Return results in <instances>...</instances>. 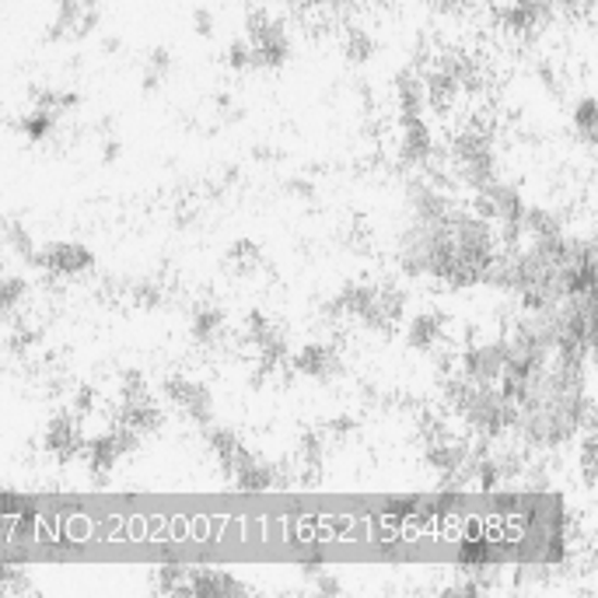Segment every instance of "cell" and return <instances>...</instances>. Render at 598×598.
Returning <instances> with one entry per match:
<instances>
[{
	"mask_svg": "<svg viewBox=\"0 0 598 598\" xmlns=\"http://www.w3.org/2000/svg\"><path fill=\"white\" fill-rule=\"evenodd\" d=\"M571 123L577 130V137L585 141L588 147L598 141V106H595V98H581V102L571 109Z\"/></svg>",
	"mask_w": 598,
	"mask_h": 598,
	"instance_id": "cell-28",
	"label": "cell"
},
{
	"mask_svg": "<svg viewBox=\"0 0 598 598\" xmlns=\"http://www.w3.org/2000/svg\"><path fill=\"white\" fill-rule=\"evenodd\" d=\"M399 123H403V133H399V161L410 164V169H420V164L435 155L430 126L424 115H413V120H399Z\"/></svg>",
	"mask_w": 598,
	"mask_h": 598,
	"instance_id": "cell-12",
	"label": "cell"
},
{
	"mask_svg": "<svg viewBox=\"0 0 598 598\" xmlns=\"http://www.w3.org/2000/svg\"><path fill=\"white\" fill-rule=\"evenodd\" d=\"M497 563H501V550H497L493 542L479 539V536H469L459 542V568L484 574L487 568H497Z\"/></svg>",
	"mask_w": 598,
	"mask_h": 598,
	"instance_id": "cell-23",
	"label": "cell"
},
{
	"mask_svg": "<svg viewBox=\"0 0 598 598\" xmlns=\"http://www.w3.org/2000/svg\"><path fill=\"white\" fill-rule=\"evenodd\" d=\"M284 190L291 193V196H297V199H315V186L308 179H288L284 182Z\"/></svg>",
	"mask_w": 598,
	"mask_h": 598,
	"instance_id": "cell-42",
	"label": "cell"
},
{
	"mask_svg": "<svg viewBox=\"0 0 598 598\" xmlns=\"http://www.w3.org/2000/svg\"><path fill=\"white\" fill-rule=\"evenodd\" d=\"M190 595L193 598H239V595H248V588L228 571L190 568Z\"/></svg>",
	"mask_w": 598,
	"mask_h": 598,
	"instance_id": "cell-13",
	"label": "cell"
},
{
	"mask_svg": "<svg viewBox=\"0 0 598 598\" xmlns=\"http://www.w3.org/2000/svg\"><path fill=\"white\" fill-rule=\"evenodd\" d=\"M557 19V4L553 0H508L497 14V22L514 39H536Z\"/></svg>",
	"mask_w": 598,
	"mask_h": 598,
	"instance_id": "cell-4",
	"label": "cell"
},
{
	"mask_svg": "<svg viewBox=\"0 0 598 598\" xmlns=\"http://www.w3.org/2000/svg\"><path fill=\"white\" fill-rule=\"evenodd\" d=\"M354 427H357V424H354L351 417H340V420H332V424H329V430H337V435H351Z\"/></svg>",
	"mask_w": 598,
	"mask_h": 598,
	"instance_id": "cell-43",
	"label": "cell"
},
{
	"mask_svg": "<svg viewBox=\"0 0 598 598\" xmlns=\"http://www.w3.org/2000/svg\"><path fill=\"white\" fill-rule=\"evenodd\" d=\"M245 39L253 46V71H280L291 60V36L270 11H248Z\"/></svg>",
	"mask_w": 598,
	"mask_h": 598,
	"instance_id": "cell-2",
	"label": "cell"
},
{
	"mask_svg": "<svg viewBox=\"0 0 598 598\" xmlns=\"http://www.w3.org/2000/svg\"><path fill=\"white\" fill-rule=\"evenodd\" d=\"M95 406V389L91 386H81L77 395H74V410H77V417H85V413H91Z\"/></svg>",
	"mask_w": 598,
	"mask_h": 598,
	"instance_id": "cell-41",
	"label": "cell"
},
{
	"mask_svg": "<svg viewBox=\"0 0 598 598\" xmlns=\"http://www.w3.org/2000/svg\"><path fill=\"white\" fill-rule=\"evenodd\" d=\"M120 151H123V147L115 144V141H109V144L102 147V158H106V161H115V158H120Z\"/></svg>",
	"mask_w": 598,
	"mask_h": 598,
	"instance_id": "cell-44",
	"label": "cell"
},
{
	"mask_svg": "<svg viewBox=\"0 0 598 598\" xmlns=\"http://www.w3.org/2000/svg\"><path fill=\"white\" fill-rule=\"evenodd\" d=\"M395 102H399V120H413V115L427 112V98H424V74L406 66V71L395 74Z\"/></svg>",
	"mask_w": 598,
	"mask_h": 598,
	"instance_id": "cell-18",
	"label": "cell"
},
{
	"mask_svg": "<svg viewBox=\"0 0 598 598\" xmlns=\"http://www.w3.org/2000/svg\"><path fill=\"white\" fill-rule=\"evenodd\" d=\"M137 435H158L164 427V410L158 406V399L147 389V381L141 371H123L120 378V420Z\"/></svg>",
	"mask_w": 598,
	"mask_h": 598,
	"instance_id": "cell-3",
	"label": "cell"
},
{
	"mask_svg": "<svg viewBox=\"0 0 598 598\" xmlns=\"http://www.w3.org/2000/svg\"><path fill=\"white\" fill-rule=\"evenodd\" d=\"M98 25V0H57V14L49 22V42H77L88 39Z\"/></svg>",
	"mask_w": 598,
	"mask_h": 598,
	"instance_id": "cell-5",
	"label": "cell"
},
{
	"mask_svg": "<svg viewBox=\"0 0 598 598\" xmlns=\"http://www.w3.org/2000/svg\"><path fill=\"white\" fill-rule=\"evenodd\" d=\"M266 266V256H263V248L256 242H248V239H239L235 245L224 253V270L231 277H253L259 273Z\"/></svg>",
	"mask_w": 598,
	"mask_h": 598,
	"instance_id": "cell-22",
	"label": "cell"
},
{
	"mask_svg": "<svg viewBox=\"0 0 598 598\" xmlns=\"http://www.w3.org/2000/svg\"><path fill=\"white\" fill-rule=\"evenodd\" d=\"M459 95H462V85L444 71L441 63L435 66H427L424 71V98H427V109H435V112H448L455 102H459Z\"/></svg>",
	"mask_w": 598,
	"mask_h": 598,
	"instance_id": "cell-17",
	"label": "cell"
},
{
	"mask_svg": "<svg viewBox=\"0 0 598 598\" xmlns=\"http://www.w3.org/2000/svg\"><path fill=\"white\" fill-rule=\"evenodd\" d=\"M522 231H528V239L539 242V245H560V242H568V235H563V224L557 221V213L542 210V207H525Z\"/></svg>",
	"mask_w": 598,
	"mask_h": 598,
	"instance_id": "cell-21",
	"label": "cell"
},
{
	"mask_svg": "<svg viewBox=\"0 0 598 598\" xmlns=\"http://www.w3.org/2000/svg\"><path fill=\"white\" fill-rule=\"evenodd\" d=\"M190 332L199 346H218L228 337V315L218 305H199L193 312V322Z\"/></svg>",
	"mask_w": 598,
	"mask_h": 598,
	"instance_id": "cell-19",
	"label": "cell"
},
{
	"mask_svg": "<svg viewBox=\"0 0 598 598\" xmlns=\"http://www.w3.org/2000/svg\"><path fill=\"white\" fill-rule=\"evenodd\" d=\"M81 444H85V430H81V417L77 413H57L53 420L46 424V435H42V448L57 462H71L81 455Z\"/></svg>",
	"mask_w": 598,
	"mask_h": 598,
	"instance_id": "cell-9",
	"label": "cell"
},
{
	"mask_svg": "<svg viewBox=\"0 0 598 598\" xmlns=\"http://www.w3.org/2000/svg\"><path fill=\"white\" fill-rule=\"evenodd\" d=\"M28 591H36L28 571L14 568V563H0V595H28Z\"/></svg>",
	"mask_w": 598,
	"mask_h": 598,
	"instance_id": "cell-30",
	"label": "cell"
},
{
	"mask_svg": "<svg viewBox=\"0 0 598 598\" xmlns=\"http://www.w3.org/2000/svg\"><path fill=\"white\" fill-rule=\"evenodd\" d=\"M161 389H164V395H169V403H175L190 420H196V424H210L213 420V392L204 386V381L169 375Z\"/></svg>",
	"mask_w": 598,
	"mask_h": 598,
	"instance_id": "cell-6",
	"label": "cell"
},
{
	"mask_svg": "<svg viewBox=\"0 0 598 598\" xmlns=\"http://www.w3.org/2000/svg\"><path fill=\"white\" fill-rule=\"evenodd\" d=\"M126 297H133L141 308H158L164 302V291L158 280L141 277V280H126Z\"/></svg>",
	"mask_w": 598,
	"mask_h": 598,
	"instance_id": "cell-29",
	"label": "cell"
},
{
	"mask_svg": "<svg viewBox=\"0 0 598 598\" xmlns=\"http://www.w3.org/2000/svg\"><path fill=\"white\" fill-rule=\"evenodd\" d=\"M204 438H207V444H210V452L218 455V462H221V469L231 476V473H239L245 462H253L256 459V452L248 448L235 430L231 427H213V424H204Z\"/></svg>",
	"mask_w": 598,
	"mask_h": 598,
	"instance_id": "cell-11",
	"label": "cell"
},
{
	"mask_svg": "<svg viewBox=\"0 0 598 598\" xmlns=\"http://www.w3.org/2000/svg\"><path fill=\"white\" fill-rule=\"evenodd\" d=\"M444 312L438 308H427L420 315H413L410 326H406V346L410 351H417V354H435L438 351V343L444 337Z\"/></svg>",
	"mask_w": 598,
	"mask_h": 598,
	"instance_id": "cell-14",
	"label": "cell"
},
{
	"mask_svg": "<svg viewBox=\"0 0 598 598\" xmlns=\"http://www.w3.org/2000/svg\"><path fill=\"white\" fill-rule=\"evenodd\" d=\"M28 302V280L25 277H0V322H14Z\"/></svg>",
	"mask_w": 598,
	"mask_h": 598,
	"instance_id": "cell-24",
	"label": "cell"
},
{
	"mask_svg": "<svg viewBox=\"0 0 598 598\" xmlns=\"http://www.w3.org/2000/svg\"><path fill=\"white\" fill-rule=\"evenodd\" d=\"M424 4L441 14V19H455V14H465V8L473 4V0H424Z\"/></svg>",
	"mask_w": 598,
	"mask_h": 598,
	"instance_id": "cell-35",
	"label": "cell"
},
{
	"mask_svg": "<svg viewBox=\"0 0 598 598\" xmlns=\"http://www.w3.org/2000/svg\"><path fill=\"white\" fill-rule=\"evenodd\" d=\"M228 66L231 71H253V46H248V39H235L228 46Z\"/></svg>",
	"mask_w": 598,
	"mask_h": 598,
	"instance_id": "cell-33",
	"label": "cell"
},
{
	"mask_svg": "<svg viewBox=\"0 0 598 598\" xmlns=\"http://www.w3.org/2000/svg\"><path fill=\"white\" fill-rule=\"evenodd\" d=\"M504 357H508L504 340L479 343V346H469V351L459 357V371L469 381H476V386H497V378H501V371H504Z\"/></svg>",
	"mask_w": 598,
	"mask_h": 598,
	"instance_id": "cell-8",
	"label": "cell"
},
{
	"mask_svg": "<svg viewBox=\"0 0 598 598\" xmlns=\"http://www.w3.org/2000/svg\"><path fill=\"white\" fill-rule=\"evenodd\" d=\"M553 4H557V11H563L574 22H588L591 11H595V0H553Z\"/></svg>",
	"mask_w": 598,
	"mask_h": 598,
	"instance_id": "cell-34",
	"label": "cell"
},
{
	"mask_svg": "<svg viewBox=\"0 0 598 598\" xmlns=\"http://www.w3.org/2000/svg\"><path fill=\"white\" fill-rule=\"evenodd\" d=\"M81 455L88 462V473L98 476V484H106V476L115 469V462L123 459V448L115 441V430H106V435H98V438H85Z\"/></svg>",
	"mask_w": 598,
	"mask_h": 598,
	"instance_id": "cell-15",
	"label": "cell"
},
{
	"mask_svg": "<svg viewBox=\"0 0 598 598\" xmlns=\"http://www.w3.org/2000/svg\"><path fill=\"white\" fill-rule=\"evenodd\" d=\"M28 263H36V266H42V270L57 273V277H81L95 266V253L81 242H53L49 248H42V253L36 248Z\"/></svg>",
	"mask_w": 598,
	"mask_h": 598,
	"instance_id": "cell-7",
	"label": "cell"
},
{
	"mask_svg": "<svg viewBox=\"0 0 598 598\" xmlns=\"http://www.w3.org/2000/svg\"><path fill=\"white\" fill-rule=\"evenodd\" d=\"M581 473H585V484L595 487V435H588L581 444Z\"/></svg>",
	"mask_w": 598,
	"mask_h": 598,
	"instance_id": "cell-37",
	"label": "cell"
},
{
	"mask_svg": "<svg viewBox=\"0 0 598 598\" xmlns=\"http://www.w3.org/2000/svg\"><path fill=\"white\" fill-rule=\"evenodd\" d=\"M231 484H235L239 493H266L284 487V476H280V465L263 462L259 455L253 462H245L239 473H231Z\"/></svg>",
	"mask_w": 598,
	"mask_h": 598,
	"instance_id": "cell-16",
	"label": "cell"
},
{
	"mask_svg": "<svg viewBox=\"0 0 598 598\" xmlns=\"http://www.w3.org/2000/svg\"><path fill=\"white\" fill-rule=\"evenodd\" d=\"M312 577H315V588H319V595H340V591H343V585H340V581L332 577V574H326L322 568L315 571Z\"/></svg>",
	"mask_w": 598,
	"mask_h": 598,
	"instance_id": "cell-39",
	"label": "cell"
},
{
	"mask_svg": "<svg viewBox=\"0 0 598 598\" xmlns=\"http://www.w3.org/2000/svg\"><path fill=\"white\" fill-rule=\"evenodd\" d=\"M155 591L190 595V568H182V563H161V568L155 571Z\"/></svg>",
	"mask_w": 598,
	"mask_h": 598,
	"instance_id": "cell-27",
	"label": "cell"
},
{
	"mask_svg": "<svg viewBox=\"0 0 598 598\" xmlns=\"http://www.w3.org/2000/svg\"><path fill=\"white\" fill-rule=\"evenodd\" d=\"M459 417L476 438L493 441V438L511 435V430H518L522 410L497 386H473V392L465 395V403L459 406Z\"/></svg>",
	"mask_w": 598,
	"mask_h": 598,
	"instance_id": "cell-1",
	"label": "cell"
},
{
	"mask_svg": "<svg viewBox=\"0 0 598 598\" xmlns=\"http://www.w3.org/2000/svg\"><path fill=\"white\" fill-rule=\"evenodd\" d=\"M120 49V39H106V53H115Z\"/></svg>",
	"mask_w": 598,
	"mask_h": 598,
	"instance_id": "cell-46",
	"label": "cell"
},
{
	"mask_svg": "<svg viewBox=\"0 0 598 598\" xmlns=\"http://www.w3.org/2000/svg\"><path fill=\"white\" fill-rule=\"evenodd\" d=\"M36 343H39V329L36 326H25L19 319L11 322V337H8V351L11 354H28Z\"/></svg>",
	"mask_w": 598,
	"mask_h": 598,
	"instance_id": "cell-32",
	"label": "cell"
},
{
	"mask_svg": "<svg viewBox=\"0 0 598 598\" xmlns=\"http://www.w3.org/2000/svg\"><path fill=\"white\" fill-rule=\"evenodd\" d=\"M288 364L312 381H332L343 375V357L329 343H305L294 357H288Z\"/></svg>",
	"mask_w": 598,
	"mask_h": 598,
	"instance_id": "cell-10",
	"label": "cell"
},
{
	"mask_svg": "<svg viewBox=\"0 0 598 598\" xmlns=\"http://www.w3.org/2000/svg\"><path fill=\"white\" fill-rule=\"evenodd\" d=\"M322 455H326V435H322V430H308V435H302V444H297V459H302L305 469H319Z\"/></svg>",
	"mask_w": 598,
	"mask_h": 598,
	"instance_id": "cell-31",
	"label": "cell"
},
{
	"mask_svg": "<svg viewBox=\"0 0 598 598\" xmlns=\"http://www.w3.org/2000/svg\"><path fill=\"white\" fill-rule=\"evenodd\" d=\"M19 130L25 133V141L42 144V141L53 137V130H57V112L36 109V106H32V112H25L22 120H19Z\"/></svg>",
	"mask_w": 598,
	"mask_h": 598,
	"instance_id": "cell-26",
	"label": "cell"
},
{
	"mask_svg": "<svg viewBox=\"0 0 598 598\" xmlns=\"http://www.w3.org/2000/svg\"><path fill=\"white\" fill-rule=\"evenodd\" d=\"M172 74V53L164 46H155L151 53H147V63H144V77H141V88L151 95L158 91L164 81Z\"/></svg>",
	"mask_w": 598,
	"mask_h": 598,
	"instance_id": "cell-25",
	"label": "cell"
},
{
	"mask_svg": "<svg viewBox=\"0 0 598 598\" xmlns=\"http://www.w3.org/2000/svg\"><path fill=\"white\" fill-rule=\"evenodd\" d=\"M193 32L199 39H210L213 36V14L207 8H196L193 11Z\"/></svg>",
	"mask_w": 598,
	"mask_h": 598,
	"instance_id": "cell-38",
	"label": "cell"
},
{
	"mask_svg": "<svg viewBox=\"0 0 598 598\" xmlns=\"http://www.w3.org/2000/svg\"><path fill=\"white\" fill-rule=\"evenodd\" d=\"M357 8V0H322V11L337 14V19H351Z\"/></svg>",
	"mask_w": 598,
	"mask_h": 598,
	"instance_id": "cell-40",
	"label": "cell"
},
{
	"mask_svg": "<svg viewBox=\"0 0 598 598\" xmlns=\"http://www.w3.org/2000/svg\"><path fill=\"white\" fill-rule=\"evenodd\" d=\"M297 4H302V8H312V11H319V8H322V0H297Z\"/></svg>",
	"mask_w": 598,
	"mask_h": 598,
	"instance_id": "cell-45",
	"label": "cell"
},
{
	"mask_svg": "<svg viewBox=\"0 0 598 598\" xmlns=\"http://www.w3.org/2000/svg\"><path fill=\"white\" fill-rule=\"evenodd\" d=\"M28 511H36V508H32L25 497H19V493H0V514H8V518H19V514H28Z\"/></svg>",
	"mask_w": 598,
	"mask_h": 598,
	"instance_id": "cell-36",
	"label": "cell"
},
{
	"mask_svg": "<svg viewBox=\"0 0 598 598\" xmlns=\"http://www.w3.org/2000/svg\"><path fill=\"white\" fill-rule=\"evenodd\" d=\"M340 53H343V60L351 63V66H368L375 60V53H378V39L364 25H354L351 22V25L343 28Z\"/></svg>",
	"mask_w": 598,
	"mask_h": 598,
	"instance_id": "cell-20",
	"label": "cell"
}]
</instances>
